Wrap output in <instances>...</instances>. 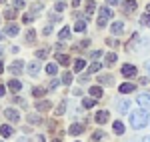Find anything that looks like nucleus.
Listing matches in <instances>:
<instances>
[{
    "label": "nucleus",
    "mask_w": 150,
    "mask_h": 142,
    "mask_svg": "<svg viewBox=\"0 0 150 142\" xmlns=\"http://www.w3.org/2000/svg\"><path fill=\"white\" fill-rule=\"evenodd\" d=\"M130 124H132V128H144L146 124H148V114H146V110H136L132 116H130Z\"/></svg>",
    "instance_id": "f257e3e1"
},
{
    "label": "nucleus",
    "mask_w": 150,
    "mask_h": 142,
    "mask_svg": "<svg viewBox=\"0 0 150 142\" xmlns=\"http://www.w3.org/2000/svg\"><path fill=\"white\" fill-rule=\"evenodd\" d=\"M110 18H112V10H110V8H104V6H102V8H100V12H98V26L102 28V26L108 22Z\"/></svg>",
    "instance_id": "f03ea898"
},
{
    "label": "nucleus",
    "mask_w": 150,
    "mask_h": 142,
    "mask_svg": "<svg viewBox=\"0 0 150 142\" xmlns=\"http://www.w3.org/2000/svg\"><path fill=\"white\" fill-rule=\"evenodd\" d=\"M4 116H6V120H10V122H18V120H20L18 110H14V108H6V110H4Z\"/></svg>",
    "instance_id": "7ed1b4c3"
},
{
    "label": "nucleus",
    "mask_w": 150,
    "mask_h": 142,
    "mask_svg": "<svg viewBox=\"0 0 150 142\" xmlns=\"http://www.w3.org/2000/svg\"><path fill=\"white\" fill-rule=\"evenodd\" d=\"M136 8H138V2H136V0H126V2L122 4V10L126 12V14H132Z\"/></svg>",
    "instance_id": "20e7f679"
},
{
    "label": "nucleus",
    "mask_w": 150,
    "mask_h": 142,
    "mask_svg": "<svg viewBox=\"0 0 150 142\" xmlns=\"http://www.w3.org/2000/svg\"><path fill=\"white\" fill-rule=\"evenodd\" d=\"M136 100H138V104L144 108V110H150V94H140Z\"/></svg>",
    "instance_id": "39448f33"
},
{
    "label": "nucleus",
    "mask_w": 150,
    "mask_h": 142,
    "mask_svg": "<svg viewBox=\"0 0 150 142\" xmlns=\"http://www.w3.org/2000/svg\"><path fill=\"white\" fill-rule=\"evenodd\" d=\"M108 120H110V112H108V110H100V112L96 114V122H98V124H106Z\"/></svg>",
    "instance_id": "423d86ee"
},
{
    "label": "nucleus",
    "mask_w": 150,
    "mask_h": 142,
    "mask_svg": "<svg viewBox=\"0 0 150 142\" xmlns=\"http://www.w3.org/2000/svg\"><path fill=\"white\" fill-rule=\"evenodd\" d=\"M8 70L12 72V74H20V72L24 70V62H20V60H16V62H12L10 64V68Z\"/></svg>",
    "instance_id": "0eeeda50"
},
{
    "label": "nucleus",
    "mask_w": 150,
    "mask_h": 142,
    "mask_svg": "<svg viewBox=\"0 0 150 142\" xmlns=\"http://www.w3.org/2000/svg\"><path fill=\"white\" fill-rule=\"evenodd\" d=\"M68 132H70V136H78V134L84 132V126H82V124H70Z\"/></svg>",
    "instance_id": "6e6552de"
},
{
    "label": "nucleus",
    "mask_w": 150,
    "mask_h": 142,
    "mask_svg": "<svg viewBox=\"0 0 150 142\" xmlns=\"http://www.w3.org/2000/svg\"><path fill=\"white\" fill-rule=\"evenodd\" d=\"M50 106H52V104H50L48 100H42V102L38 100V102H36V110H38V112H46V110H50Z\"/></svg>",
    "instance_id": "1a4fd4ad"
},
{
    "label": "nucleus",
    "mask_w": 150,
    "mask_h": 142,
    "mask_svg": "<svg viewBox=\"0 0 150 142\" xmlns=\"http://www.w3.org/2000/svg\"><path fill=\"white\" fill-rule=\"evenodd\" d=\"M122 74H124V76H134V74H136V66L124 64V66H122Z\"/></svg>",
    "instance_id": "9d476101"
},
{
    "label": "nucleus",
    "mask_w": 150,
    "mask_h": 142,
    "mask_svg": "<svg viewBox=\"0 0 150 142\" xmlns=\"http://www.w3.org/2000/svg\"><path fill=\"white\" fill-rule=\"evenodd\" d=\"M6 34L8 36H16L18 34V24H14V22L6 24Z\"/></svg>",
    "instance_id": "9b49d317"
},
{
    "label": "nucleus",
    "mask_w": 150,
    "mask_h": 142,
    "mask_svg": "<svg viewBox=\"0 0 150 142\" xmlns=\"http://www.w3.org/2000/svg\"><path fill=\"white\" fill-rule=\"evenodd\" d=\"M136 88V84H132V82H126V84H120V92L122 94H128V92H132Z\"/></svg>",
    "instance_id": "f8f14e48"
},
{
    "label": "nucleus",
    "mask_w": 150,
    "mask_h": 142,
    "mask_svg": "<svg viewBox=\"0 0 150 142\" xmlns=\"http://www.w3.org/2000/svg\"><path fill=\"white\" fill-rule=\"evenodd\" d=\"M8 88H10L12 92H18V90H20V88H22V82H20V80H16V78H14V80H10V82H8Z\"/></svg>",
    "instance_id": "ddd939ff"
},
{
    "label": "nucleus",
    "mask_w": 150,
    "mask_h": 142,
    "mask_svg": "<svg viewBox=\"0 0 150 142\" xmlns=\"http://www.w3.org/2000/svg\"><path fill=\"white\" fill-rule=\"evenodd\" d=\"M12 126L10 124H4V126H0V134H2V136H4V138H8V136H12Z\"/></svg>",
    "instance_id": "4468645a"
},
{
    "label": "nucleus",
    "mask_w": 150,
    "mask_h": 142,
    "mask_svg": "<svg viewBox=\"0 0 150 142\" xmlns=\"http://www.w3.org/2000/svg\"><path fill=\"white\" fill-rule=\"evenodd\" d=\"M84 66H86V62H84L82 58L74 60V72H82V70H84Z\"/></svg>",
    "instance_id": "2eb2a0df"
},
{
    "label": "nucleus",
    "mask_w": 150,
    "mask_h": 142,
    "mask_svg": "<svg viewBox=\"0 0 150 142\" xmlns=\"http://www.w3.org/2000/svg\"><path fill=\"white\" fill-rule=\"evenodd\" d=\"M38 72H40V68H38V64H36V62L28 64V74H30V76H38Z\"/></svg>",
    "instance_id": "dca6fc26"
},
{
    "label": "nucleus",
    "mask_w": 150,
    "mask_h": 142,
    "mask_svg": "<svg viewBox=\"0 0 150 142\" xmlns=\"http://www.w3.org/2000/svg\"><path fill=\"white\" fill-rule=\"evenodd\" d=\"M88 92H90V96H94V98H100V96H102V88H100V86H92Z\"/></svg>",
    "instance_id": "f3484780"
},
{
    "label": "nucleus",
    "mask_w": 150,
    "mask_h": 142,
    "mask_svg": "<svg viewBox=\"0 0 150 142\" xmlns=\"http://www.w3.org/2000/svg\"><path fill=\"white\" fill-rule=\"evenodd\" d=\"M122 30H124V24L122 22H114L112 24V34H120Z\"/></svg>",
    "instance_id": "a211bd4d"
},
{
    "label": "nucleus",
    "mask_w": 150,
    "mask_h": 142,
    "mask_svg": "<svg viewBox=\"0 0 150 142\" xmlns=\"http://www.w3.org/2000/svg\"><path fill=\"white\" fill-rule=\"evenodd\" d=\"M66 112V100H62L60 104H58V108H56V116H62Z\"/></svg>",
    "instance_id": "6ab92c4d"
},
{
    "label": "nucleus",
    "mask_w": 150,
    "mask_h": 142,
    "mask_svg": "<svg viewBox=\"0 0 150 142\" xmlns=\"http://www.w3.org/2000/svg\"><path fill=\"white\" fill-rule=\"evenodd\" d=\"M94 10H96V2L88 0V4H86V16H90V14H92Z\"/></svg>",
    "instance_id": "aec40b11"
},
{
    "label": "nucleus",
    "mask_w": 150,
    "mask_h": 142,
    "mask_svg": "<svg viewBox=\"0 0 150 142\" xmlns=\"http://www.w3.org/2000/svg\"><path fill=\"white\" fill-rule=\"evenodd\" d=\"M68 36H70V28H68V26H64V28L60 30V34H58V38H60V40H66Z\"/></svg>",
    "instance_id": "412c9836"
},
{
    "label": "nucleus",
    "mask_w": 150,
    "mask_h": 142,
    "mask_svg": "<svg viewBox=\"0 0 150 142\" xmlns=\"http://www.w3.org/2000/svg\"><path fill=\"white\" fill-rule=\"evenodd\" d=\"M114 132H116V134H124V124H122L120 120H116V122H114Z\"/></svg>",
    "instance_id": "4be33fe9"
},
{
    "label": "nucleus",
    "mask_w": 150,
    "mask_h": 142,
    "mask_svg": "<svg viewBox=\"0 0 150 142\" xmlns=\"http://www.w3.org/2000/svg\"><path fill=\"white\" fill-rule=\"evenodd\" d=\"M84 28H86V20H78V22L74 24V30H76V32H82Z\"/></svg>",
    "instance_id": "5701e85b"
},
{
    "label": "nucleus",
    "mask_w": 150,
    "mask_h": 142,
    "mask_svg": "<svg viewBox=\"0 0 150 142\" xmlns=\"http://www.w3.org/2000/svg\"><path fill=\"white\" fill-rule=\"evenodd\" d=\"M56 60L60 62V64H64V66H66V64H70V58L66 56V54H58V56H56Z\"/></svg>",
    "instance_id": "b1692460"
},
{
    "label": "nucleus",
    "mask_w": 150,
    "mask_h": 142,
    "mask_svg": "<svg viewBox=\"0 0 150 142\" xmlns=\"http://www.w3.org/2000/svg\"><path fill=\"white\" fill-rule=\"evenodd\" d=\"M94 104H96V100H92V98H84V100H82V106L84 108H92Z\"/></svg>",
    "instance_id": "393cba45"
},
{
    "label": "nucleus",
    "mask_w": 150,
    "mask_h": 142,
    "mask_svg": "<svg viewBox=\"0 0 150 142\" xmlns=\"http://www.w3.org/2000/svg\"><path fill=\"white\" fill-rule=\"evenodd\" d=\"M104 62H106V64H114V62H116V54H114V52H108Z\"/></svg>",
    "instance_id": "a878e982"
},
{
    "label": "nucleus",
    "mask_w": 150,
    "mask_h": 142,
    "mask_svg": "<svg viewBox=\"0 0 150 142\" xmlns=\"http://www.w3.org/2000/svg\"><path fill=\"white\" fill-rule=\"evenodd\" d=\"M100 68H102V64H100V62H92V64H90V68H88V74H90V72H98Z\"/></svg>",
    "instance_id": "bb28decb"
},
{
    "label": "nucleus",
    "mask_w": 150,
    "mask_h": 142,
    "mask_svg": "<svg viewBox=\"0 0 150 142\" xmlns=\"http://www.w3.org/2000/svg\"><path fill=\"white\" fill-rule=\"evenodd\" d=\"M46 56H48V50H46V48H40V50H36V58L42 60V58H46Z\"/></svg>",
    "instance_id": "cd10ccee"
},
{
    "label": "nucleus",
    "mask_w": 150,
    "mask_h": 142,
    "mask_svg": "<svg viewBox=\"0 0 150 142\" xmlns=\"http://www.w3.org/2000/svg\"><path fill=\"white\" fill-rule=\"evenodd\" d=\"M4 16H6L8 20H12V18L16 16V10H14V8H6V10H4Z\"/></svg>",
    "instance_id": "c85d7f7f"
},
{
    "label": "nucleus",
    "mask_w": 150,
    "mask_h": 142,
    "mask_svg": "<svg viewBox=\"0 0 150 142\" xmlns=\"http://www.w3.org/2000/svg\"><path fill=\"white\" fill-rule=\"evenodd\" d=\"M140 24H144V26H148V28H150V12H146V14L140 18Z\"/></svg>",
    "instance_id": "c756f323"
},
{
    "label": "nucleus",
    "mask_w": 150,
    "mask_h": 142,
    "mask_svg": "<svg viewBox=\"0 0 150 142\" xmlns=\"http://www.w3.org/2000/svg\"><path fill=\"white\" fill-rule=\"evenodd\" d=\"M62 82H64V84L72 82V72H64V74H62Z\"/></svg>",
    "instance_id": "7c9ffc66"
},
{
    "label": "nucleus",
    "mask_w": 150,
    "mask_h": 142,
    "mask_svg": "<svg viewBox=\"0 0 150 142\" xmlns=\"http://www.w3.org/2000/svg\"><path fill=\"white\" fill-rule=\"evenodd\" d=\"M56 70H58L56 64H48V66H46V72L50 74V76H54V74H56Z\"/></svg>",
    "instance_id": "2f4dec72"
},
{
    "label": "nucleus",
    "mask_w": 150,
    "mask_h": 142,
    "mask_svg": "<svg viewBox=\"0 0 150 142\" xmlns=\"http://www.w3.org/2000/svg\"><path fill=\"white\" fill-rule=\"evenodd\" d=\"M128 108H130V102H128V100H124V102L118 104V110H120V112H126Z\"/></svg>",
    "instance_id": "473e14b6"
},
{
    "label": "nucleus",
    "mask_w": 150,
    "mask_h": 142,
    "mask_svg": "<svg viewBox=\"0 0 150 142\" xmlns=\"http://www.w3.org/2000/svg\"><path fill=\"white\" fill-rule=\"evenodd\" d=\"M110 80H112V76H110V74H104V76L98 78V82H102V84H110Z\"/></svg>",
    "instance_id": "72a5a7b5"
},
{
    "label": "nucleus",
    "mask_w": 150,
    "mask_h": 142,
    "mask_svg": "<svg viewBox=\"0 0 150 142\" xmlns=\"http://www.w3.org/2000/svg\"><path fill=\"white\" fill-rule=\"evenodd\" d=\"M44 92H46V90H44V88H38V86H36L34 90H32V94H34L36 98H40V96H44Z\"/></svg>",
    "instance_id": "f704fd0d"
},
{
    "label": "nucleus",
    "mask_w": 150,
    "mask_h": 142,
    "mask_svg": "<svg viewBox=\"0 0 150 142\" xmlns=\"http://www.w3.org/2000/svg\"><path fill=\"white\" fill-rule=\"evenodd\" d=\"M34 38H36L34 30H28V32H26V40H28V42H34Z\"/></svg>",
    "instance_id": "c9c22d12"
},
{
    "label": "nucleus",
    "mask_w": 150,
    "mask_h": 142,
    "mask_svg": "<svg viewBox=\"0 0 150 142\" xmlns=\"http://www.w3.org/2000/svg\"><path fill=\"white\" fill-rule=\"evenodd\" d=\"M64 8H66V4H64V2H58V4H54V10H56V12H62Z\"/></svg>",
    "instance_id": "e433bc0d"
},
{
    "label": "nucleus",
    "mask_w": 150,
    "mask_h": 142,
    "mask_svg": "<svg viewBox=\"0 0 150 142\" xmlns=\"http://www.w3.org/2000/svg\"><path fill=\"white\" fill-rule=\"evenodd\" d=\"M102 136H104V130H98V132H94V134H92V140H100Z\"/></svg>",
    "instance_id": "4c0bfd02"
},
{
    "label": "nucleus",
    "mask_w": 150,
    "mask_h": 142,
    "mask_svg": "<svg viewBox=\"0 0 150 142\" xmlns=\"http://www.w3.org/2000/svg\"><path fill=\"white\" fill-rule=\"evenodd\" d=\"M32 20H34V18H32L30 14H24V16H22V22H24V24H30Z\"/></svg>",
    "instance_id": "58836bf2"
},
{
    "label": "nucleus",
    "mask_w": 150,
    "mask_h": 142,
    "mask_svg": "<svg viewBox=\"0 0 150 142\" xmlns=\"http://www.w3.org/2000/svg\"><path fill=\"white\" fill-rule=\"evenodd\" d=\"M14 2V8H22L24 6V0H12Z\"/></svg>",
    "instance_id": "ea45409f"
},
{
    "label": "nucleus",
    "mask_w": 150,
    "mask_h": 142,
    "mask_svg": "<svg viewBox=\"0 0 150 142\" xmlns=\"http://www.w3.org/2000/svg\"><path fill=\"white\" fill-rule=\"evenodd\" d=\"M28 120H30V122H40V116H34V114H30V116H28Z\"/></svg>",
    "instance_id": "a19ab883"
},
{
    "label": "nucleus",
    "mask_w": 150,
    "mask_h": 142,
    "mask_svg": "<svg viewBox=\"0 0 150 142\" xmlns=\"http://www.w3.org/2000/svg\"><path fill=\"white\" fill-rule=\"evenodd\" d=\"M58 84H60V80H58V78H54V80H52V82H50V88H56Z\"/></svg>",
    "instance_id": "79ce46f5"
},
{
    "label": "nucleus",
    "mask_w": 150,
    "mask_h": 142,
    "mask_svg": "<svg viewBox=\"0 0 150 142\" xmlns=\"http://www.w3.org/2000/svg\"><path fill=\"white\" fill-rule=\"evenodd\" d=\"M50 18H52V22H58V20H60V16H58V14H56V10H54V14H52Z\"/></svg>",
    "instance_id": "37998d69"
},
{
    "label": "nucleus",
    "mask_w": 150,
    "mask_h": 142,
    "mask_svg": "<svg viewBox=\"0 0 150 142\" xmlns=\"http://www.w3.org/2000/svg\"><path fill=\"white\" fill-rule=\"evenodd\" d=\"M32 10H34V12H40V10H42V4H34V8H32Z\"/></svg>",
    "instance_id": "c03bdc74"
},
{
    "label": "nucleus",
    "mask_w": 150,
    "mask_h": 142,
    "mask_svg": "<svg viewBox=\"0 0 150 142\" xmlns=\"http://www.w3.org/2000/svg\"><path fill=\"white\" fill-rule=\"evenodd\" d=\"M100 54H102V52H100V50H94V52H92V58H98V56H100Z\"/></svg>",
    "instance_id": "a18cd8bd"
},
{
    "label": "nucleus",
    "mask_w": 150,
    "mask_h": 142,
    "mask_svg": "<svg viewBox=\"0 0 150 142\" xmlns=\"http://www.w3.org/2000/svg\"><path fill=\"white\" fill-rule=\"evenodd\" d=\"M106 2H108V4H110V6H114V4H120V2H118V0H106Z\"/></svg>",
    "instance_id": "49530a36"
},
{
    "label": "nucleus",
    "mask_w": 150,
    "mask_h": 142,
    "mask_svg": "<svg viewBox=\"0 0 150 142\" xmlns=\"http://www.w3.org/2000/svg\"><path fill=\"white\" fill-rule=\"evenodd\" d=\"M4 92H6V88H4V86H0V96H4Z\"/></svg>",
    "instance_id": "de8ad7c7"
},
{
    "label": "nucleus",
    "mask_w": 150,
    "mask_h": 142,
    "mask_svg": "<svg viewBox=\"0 0 150 142\" xmlns=\"http://www.w3.org/2000/svg\"><path fill=\"white\" fill-rule=\"evenodd\" d=\"M36 142H46V140H44V136H38V138H36Z\"/></svg>",
    "instance_id": "09e8293b"
},
{
    "label": "nucleus",
    "mask_w": 150,
    "mask_h": 142,
    "mask_svg": "<svg viewBox=\"0 0 150 142\" xmlns=\"http://www.w3.org/2000/svg\"><path fill=\"white\" fill-rule=\"evenodd\" d=\"M80 4V0H72V6H78Z\"/></svg>",
    "instance_id": "8fccbe9b"
},
{
    "label": "nucleus",
    "mask_w": 150,
    "mask_h": 142,
    "mask_svg": "<svg viewBox=\"0 0 150 142\" xmlns=\"http://www.w3.org/2000/svg\"><path fill=\"white\" fill-rule=\"evenodd\" d=\"M2 72H4V64L0 62V74H2Z\"/></svg>",
    "instance_id": "3c124183"
},
{
    "label": "nucleus",
    "mask_w": 150,
    "mask_h": 142,
    "mask_svg": "<svg viewBox=\"0 0 150 142\" xmlns=\"http://www.w3.org/2000/svg\"><path fill=\"white\" fill-rule=\"evenodd\" d=\"M142 142H150V136H146V138H144V140H142Z\"/></svg>",
    "instance_id": "603ef678"
},
{
    "label": "nucleus",
    "mask_w": 150,
    "mask_h": 142,
    "mask_svg": "<svg viewBox=\"0 0 150 142\" xmlns=\"http://www.w3.org/2000/svg\"><path fill=\"white\" fill-rule=\"evenodd\" d=\"M146 12H150V4H148V6H146Z\"/></svg>",
    "instance_id": "864d4df0"
},
{
    "label": "nucleus",
    "mask_w": 150,
    "mask_h": 142,
    "mask_svg": "<svg viewBox=\"0 0 150 142\" xmlns=\"http://www.w3.org/2000/svg\"><path fill=\"white\" fill-rule=\"evenodd\" d=\"M2 38H4V34H2V32H0V40H2Z\"/></svg>",
    "instance_id": "5fc2aeb1"
},
{
    "label": "nucleus",
    "mask_w": 150,
    "mask_h": 142,
    "mask_svg": "<svg viewBox=\"0 0 150 142\" xmlns=\"http://www.w3.org/2000/svg\"><path fill=\"white\" fill-rule=\"evenodd\" d=\"M148 74H150V62H148Z\"/></svg>",
    "instance_id": "6e6d98bb"
},
{
    "label": "nucleus",
    "mask_w": 150,
    "mask_h": 142,
    "mask_svg": "<svg viewBox=\"0 0 150 142\" xmlns=\"http://www.w3.org/2000/svg\"><path fill=\"white\" fill-rule=\"evenodd\" d=\"M52 142H60V140H58V138H56V140H52Z\"/></svg>",
    "instance_id": "4d7b16f0"
},
{
    "label": "nucleus",
    "mask_w": 150,
    "mask_h": 142,
    "mask_svg": "<svg viewBox=\"0 0 150 142\" xmlns=\"http://www.w3.org/2000/svg\"><path fill=\"white\" fill-rule=\"evenodd\" d=\"M2 2H6V0H0V4H2Z\"/></svg>",
    "instance_id": "13d9d810"
},
{
    "label": "nucleus",
    "mask_w": 150,
    "mask_h": 142,
    "mask_svg": "<svg viewBox=\"0 0 150 142\" xmlns=\"http://www.w3.org/2000/svg\"><path fill=\"white\" fill-rule=\"evenodd\" d=\"M0 56H2V48H0Z\"/></svg>",
    "instance_id": "bf43d9fd"
}]
</instances>
